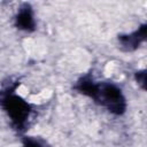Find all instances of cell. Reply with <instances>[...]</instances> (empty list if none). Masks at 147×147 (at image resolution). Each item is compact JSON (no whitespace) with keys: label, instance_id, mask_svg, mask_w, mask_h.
<instances>
[{"label":"cell","instance_id":"3","mask_svg":"<svg viewBox=\"0 0 147 147\" xmlns=\"http://www.w3.org/2000/svg\"><path fill=\"white\" fill-rule=\"evenodd\" d=\"M146 24H142L138 30L129 33V34H121L118 36V42L123 51L132 52L136 51L139 45L146 39Z\"/></svg>","mask_w":147,"mask_h":147},{"label":"cell","instance_id":"2","mask_svg":"<svg viewBox=\"0 0 147 147\" xmlns=\"http://www.w3.org/2000/svg\"><path fill=\"white\" fill-rule=\"evenodd\" d=\"M16 86L7 87L0 92V107L9 117L15 130L22 132L25 130L26 123L31 115V106L20 95L15 93Z\"/></svg>","mask_w":147,"mask_h":147},{"label":"cell","instance_id":"4","mask_svg":"<svg viewBox=\"0 0 147 147\" xmlns=\"http://www.w3.org/2000/svg\"><path fill=\"white\" fill-rule=\"evenodd\" d=\"M15 26L18 30L31 32L34 31L36 29V21H34V15L33 10L30 5L24 3L17 11L15 16Z\"/></svg>","mask_w":147,"mask_h":147},{"label":"cell","instance_id":"5","mask_svg":"<svg viewBox=\"0 0 147 147\" xmlns=\"http://www.w3.org/2000/svg\"><path fill=\"white\" fill-rule=\"evenodd\" d=\"M23 147H46V144L34 137H24Z\"/></svg>","mask_w":147,"mask_h":147},{"label":"cell","instance_id":"6","mask_svg":"<svg viewBox=\"0 0 147 147\" xmlns=\"http://www.w3.org/2000/svg\"><path fill=\"white\" fill-rule=\"evenodd\" d=\"M136 80H137V83H138L142 88H145V82H146V74H145V70L136 72Z\"/></svg>","mask_w":147,"mask_h":147},{"label":"cell","instance_id":"1","mask_svg":"<svg viewBox=\"0 0 147 147\" xmlns=\"http://www.w3.org/2000/svg\"><path fill=\"white\" fill-rule=\"evenodd\" d=\"M74 88L91 98L95 103L106 108L114 115H123L126 110V100L122 90L110 82H95L90 75L80 77Z\"/></svg>","mask_w":147,"mask_h":147}]
</instances>
